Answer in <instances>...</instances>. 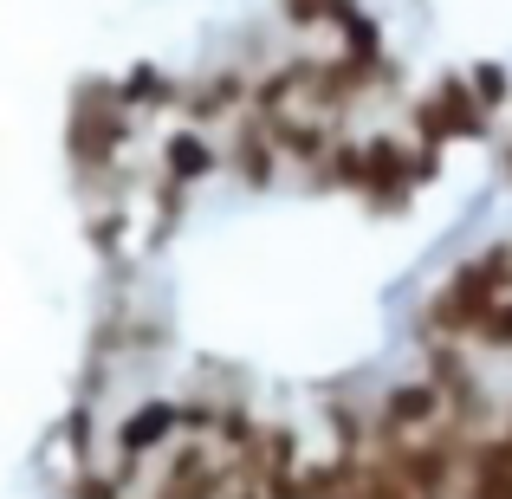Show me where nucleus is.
<instances>
[{
    "mask_svg": "<svg viewBox=\"0 0 512 499\" xmlns=\"http://www.w3.org/2000/svg\"><path fill=\"white\" fill-rule=\"evenodd\" d=\"M124 137H130V117H124V104H117V91L111 85L78 91L72 130H65V156H72L78 169H104L117 150H124Z\"/></svg>",
    "mask_w": 512,
    "mask_h": 499,
    "instance_id": "obj_2",
    "label": "nucleus"
},
{
    "mask_svg": "<svg viewBox=\"0 0 512 499\" xmlns=\"http://www.w3.org/2000/svg\"><path fill=\"white\" fill-rule=\"evenodd\" d=\"M338 46H344V59L383 65V26H376V13H350V20L338 26Z\"/></svg>",
    "mask_w": 512,
    "mask_h": 499,
    "instance_id": "obj_8",
    "label": "nucleus"
},
{
    "mask_svg": "<svg viewBox=\"0 0 512 499\" xmlns=\"http://www.w3.org/2000/svg\"><path fill=\"white\" fill-rule=\"evenodd\" d=\"M506 175H512V143H506Z\"/></svg>",
    "mask_w": 512,
    "mask_h": 499,
    "instance_id": "obj_14",
    "label": "nucleus"
},
{
    "mask_svg": "<svg viewBox=\"0 0 512 499\" xmlns=\"http://www.w3.org/2000/svg\"><path fill=\"white\" fill-rule=\"evenodd\" d=\"M182 435H188V409H182V402H175V396H143L137 409L117 422V435H111V448H117V474L137 487L143 467H156Z\"/></svg>",
    "mask_w": 512,
    "mask_h": 499,
    "instance_id": "obj_1",
    "label": "nucleus"
},
{
    "mask_svg": "<svg viewBox=\"0 0 512 499\" xmlns=\"http://www.w3.org/2000/svg\"><path fill=\"white\" fill-rule=\"evenodd\" d=\"M480 344H487V350H512V292H506L500 305H493L487 325H480Z\"/></svg>",
    "mask_w": 512,
    "mask_h": 499,
    "instance_id": "obj_13",
    "label": "nucleus"
},
{
    "mask_svg": "<svg viewBox=\"0 0 512 499\" xmlns=\"http://www.w3.org/2000/svg\"><path fill=\"white\" fill-rule=\"evenodd\" d=\"M467 85L480 91V104H487V111H506L512 104V72L500 59H480V65H467Z\"/></svg>",
    "mask_w": 512,
    "mask_h": 499,
    "instance_id": "obj_10",
    "label": "nucleus"
},
{
    "mask_svg": "<svg viewBox=\"0 0 512 499\" xmlns=\"http://www.w3.org/2000/svg\"><path fill=\"white\" fill-rule=\"evenodd\" d=\"M292 26H344L357 13V0H279Z\"/></svg>",
    "mask_w": 512,
    "mask_h": 499,
    "instance_id": "obj_11",
    "label": "nucleus"
},
{
    "mask_svg": "<svg viewBox=\"0 0 512 499\" xmlns=\"http://www.w3.org/2000/svg\"><path fill=\"white\" fill-rule=\"evenodd\" d=\"M227 169L240 175V188H266L279 169V143H273V124H266L260 111H247L234 124V137H227Z\"/></svg>",
    "mask_w": 512,
    "mask_h": 499,
    "instance_id": "obj_5",
    "label": "nucleus"
},
{
    "mask_svg": "<svg viewBox=\"0 0 512 499\" xmlns=\"http://www.w3.org/2000/svg\"><path fill=\"white\" fill-rule=\"evenodd\" d=\"M448 422H454V402H448V389H441L428 370L389 383L383 402H376V428H383V435H402V441L435 435V428H448Z\"/></svg>",
    "mask_w": 512,
    "mask_h": 499,
    "instance_id": "obj_3",
    "label": "nucleus"
},
{
    "mask_svg": "<svg viewBox=\"0 0 512 499\" xmlns=\"http://www.w3.org/2000/svg\"><path fill=\"white\" fill-rule=\"evenodd\" d=\"M415 150L396 137V130H376V137H363V175H357V195L370 201L376 214H396L402 201L415 195Z\"/></svg>",
    "mask_w": 512,
    "mask_h": 499,
    "instance_id": "obj_4",
    "label": "nucleus"
},
{
    "mask_svg": "<svg viewBox=\"0 0 512 499\" xmlns=\"http://www.w3.org/2000/svg\"><path fill=\"white\" fill-rule=\"evenodd\" d=\"M221 163H227V150H214L201 124H182V130H169V137H163V175H169V182H182V188L188 182H208Z\"/></svg>",
    "mask_w": 512,
    "mask_h": 499,
    "instance_id": "obj_7",
    "label": "nucleus"
},
{
    "mask_svg": "<svg viewBox=\"0 0 512 499\" xmlns=\"http://www.w3.org/2000/svg\"><path fill=\"white\" fill-rule=\"evenodd\" d=\"M409 124L422 130V137H415V143H428V150H441V143H454L448 117H441V104H435V91H428V98H415V104H409Z\"/></svg>",
    "mask_w": 512,
    "mask_h": 499,
    "instance_id": "obj_12",
    "label": "nucleus"
},
{
    "mask_svg": "<svg viewBox=\"0 0 512 499\" xmlns=\"http://www.w3.org/2000/svg\"><path fill=\"white\" fill-rule=\"evenodd\" d=\"M435 104H441V117H448L454 143H480V137H493V111L480 104V91L467 85V72H441V78H435Z\"/></svg>",
    "mask_w": 512,
    "mask_h": 499,
    "instance_id": "obj_6",
    "label": "nucleus"
},
{
    "mask_svg": "<svg viewBox=\"0 0 512 499\" xmlns=\"http://www.w3.org/2000/svg\"><path fill=\"white\" fill-rule=\"evenodd\" d=\"M117 104H124V111H130V104H182V91H175L156 65H137V72L117 85Z\"/></svg>",
    "mask_w": 512,
    "mask_h": 499,
    "instance_id": "obj_9",
    "label": "nucleus"
}]
</instances>
